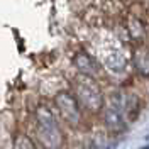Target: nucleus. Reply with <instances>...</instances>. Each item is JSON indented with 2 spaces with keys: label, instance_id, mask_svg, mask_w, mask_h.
Instances as JSON below:
<instances>
[{
  "label": "nucleus",
  "instance_id": "1",
  "mask_svg": "<svg viewBox=\"0 0 149 149\" xmlns=\"http://www.w3.org/2000/svg\"><path fill=\"white\" fill-rule=\"evenodd\" d=\"M36 137L44 149H59L63 146V130L53 110L46 105H39L34 112Z\"/></svg>",
  "mask_w": 149,
  "mask_h": 149
},
{
  "label": "nucleus",
  "instance_id": "2",
  "mask_svg": "<svg viewBox=\"0 0 149 149\" xmlns=\"http://www.w3.org/2000/svg\"><path fill=\"white\" fill-rule=\"evenodd\" d=\"M74 97L83 110H88L90 113H97L103 109V93L100 90L95 78L90 76H80L74 81Z\"/></svg>",
  "mask_w": 149,
  "mask_h": 149
},
{
  "label": "nucleus",
  "instance_id": "3",
  "mask_svg": "<svg viewBox=\"0 0 149 149\" xmlns=\"http://www.w3.org/2000/svg\"><path fill=\"white\" fill-rule=\"evenodd\" d=\"M54 103H56V109L59 110L61 119L66 124H70L71 127H76V125L81 124V120H83V109L80 107V103H78L73 92L61 90L59 93H56Z\"/></svg>",
  "mask_w": 149,
  "mask_h": 149
},
{
  "label": "nucleus",
  "instance_id": "4",
  "mask_svg": "<svg viewBox=\"0 0 149 149\" xmlns=\"http://www.w3.org/2000/svg\"><path fill=\"white\" fill-rule=\"evenodd\" d=\"M103 120H105V127L109 129L110 134H122L124 130L127 129V119L122 113V110H119L115 105H112L109 102V105L105 107L103 112Z\"/></svg>",
  "mask_w": 149,
  "mask_h": 149
},
{
  "label": "nucleus",
  "instance_id": "5",
  "mask_svg": "<svg viewBox=\"0 0 149 149\" xmlns=\"http://www.w3.org/2000/svg\"><path fill=\"white\" fill-rule=\"evenodd\" d=\"M73 65L78 70V73L83 76H90L95 78L97 74L100 73V68L97 65V61L93 59V56H90L86 51H78L73 58Z\"/></svg>",
  "mask_w": 149,
  "mask_h": 149
},
{
  "label": "nucleus",
  "instance_id": "6",
  "mask_svg": "<svg viewBox=\"0 0 149 149\" xmlns=\"http://www.w3.org/2000/svg\"><path fill=\"white\" fill-rule=\"evenodd\" d=\"M105 65L110 71H115V73H120L125 70V65H127V58L124 56L122 51H113L110 56L105 58Z\"/></svg>",
  "mask_w": 149,
  "mask_h": 149
},
{
  "label": "nucleus",
  "instance_id": "7",
  "mask_svg": "<svg viewBox=\"0 0 149 149\" xmlns=\"http://www.w3.org/2000/svg\"><path fill=\"white\" fill-rule=\"evenodd\" d=\"M134 66L137 73L142 76H149V49H141L134 56Z\"/></svg>",
  "mask_w": 149,
  "mask_h": 149
},
{
  "label": "nucleus",
  "instance_id": "8",
  "mask_svg": "<svg viewBox=\"0 0 149 149\" xmlns=\"http://www.w3.org/2000/svg\"><path fill=\"white\" fill-rule=\"evenodd\" d=\"M12 149H39V148L27 134H17L14 137V142H12Z\"/></svg>",
  "mask_w": 149,
  "mask_h": 149
},
{
  "label": "nucleus",
  "instance_id": "9",
  "mask_svg": "<svg viewBox=\"0 0 149 149\" xmlns=\"http://www.w3.org/2000/svg\"><path fill=\"white\" fill-rule=\"evenodd\" d=\"M142 149H149V146H146V148H142Z\"/></svg>",
  "mask_w": 149,
  "mask_h": 149
}]
</instances>
